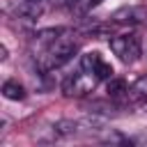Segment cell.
<instances>
[{"instance_id": "1", "label": "cell", "mask_w": 147, "mask_h": 147, "mask_svg": "<svg viewBox=\"0 0 147 147\" xmlns=\"http://www.w3.org/2000/svg\"><path fill=\"white\" fill-rule=\"evenodd\" d=\"M80 41L74 32H67V30H60L53 39H48L44 46L37 48V64L41 71H53V69H60L62 64H67L76 51H78Z\"/></svg>"}, {"instance_id": "2", "label": "cell", "mask_w": 147, "mask_h": 147, "mask_svg": "<svg viewBox=\"0 0 147 147\" xmlns=\"http://www.w3.org/2000/svg\"><path fill=\"white\" fill-rule=\"evenodd\" d=\"M110 51L124 64H133L142 55V46H140V39L136 34H115L110 39Z\"/></svg>"}, {"instance_id": "3", "label": "cell", "mask_w": 147, "mask_h": 147, "mask_svg": "<svg viewBox=\"0 0 147 147\" xmlns=\"http://www.w3.org/2000/svg\"><path fill=\"white\" fill-rule=\"evenodd\" d=\"M96 83H99V78H96L94 74L80 69L78 74H71V76L64 80L62 90H64L67 96H85V94H90V92L96 87Z\"/></svg>"}, {"instance_id": "4", "label": "cell", "mask_w": 147, "mask_h": 147, "mask_svg": "<svg viewBox=\"0 0 147 147\" xmlns=\"http://www.w3.org/2000/svg\"><path fill=\"white\" fill-rule=\"evenodd\" d=\"M80 69H85V71H90V74H94L99 80H103V78H113V67L96 53V51H92V53H85L83 57H80Z\"/></svg>"}, {"instance_id": "5", "label": "cell", "mask_w": 147, "mask_h": 147, "mask_svg": "<svg viewBox=\"0 0 147 147\" xmlns=\"http://www.w3.org/2000/svg\"><path fill=\"white\" fill-rule=\"evenodd\" d=\"M113 23H147V7L140 5H131V7H122L113 14Z\"/></svg>"}, {"instance_id": "6", "label": "cell", "mask_w": 147, "mask_h": 147, "mask_svg": "<svg viewBox=\"0 0 147 147\" xmlns=\"http://www.w3.org/2000/svg\"><path fill=\"white\" fill-rule=\"evenodd\" d=\"M126 103H129V106H147V74L140 76V78H136V80L129 85Z\"/></svg>"}, {"instance_id": "7", "label": "cell", "mask_w": 147, "mask_h": 147, "mask_svg": "<svg viewBox=\"0 0 147 147\" xmlns=\"http://www.w3.org/2000/svg\"><path fill=\"white\" fill-rule=\"evenodd\" d=\"M106 92H108V96H110V99H115V101H119V99H124V101H126L129 85H126V80H122V78H108Z\"/></svg>"}, {"instance_id": "8", "label": "cell", "mask_w": 147, "mask_h": 147, "mask_svg": "<svg viewBox=\"0 0 147 147\" xmlns=\"http://www.w3.org/2000/svg\"><path fill=\"white\" fill-rule=\"evenodd\" d=\"M2 94H5V99H11V101H23L25 99V90L18 80H5L2 83Z\"/></svg>"}, {"instance_id": "9", "label": "cell", "mask_w": 147, "mask_h": 147, "mask_svg": "<svg viewBox=\"0 0 147 147\" xmlns=\"http://www.w3.org/2000/svg\"><path fill=\"white\" fill-rule=\"evenodd\" d=\"M57 2H69V0H57Z\"/></svg>"}]
</instances>
